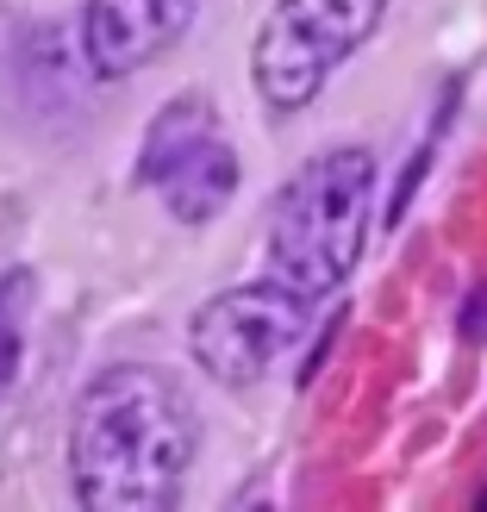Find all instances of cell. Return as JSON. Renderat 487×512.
Returning a JSON list of instances; mask_svg holds the SVG:
<instances>
[{
	"mask_svg": "<svg viewBox=\"0 0 487 512\" xmlns=\"http://www.w3.org/2000/svg\"><path fill=\"white\" fill-rule=\"evenodd\" d=\"M200 0H88L82 7V57L94 75H132L194 25Z\"/></svg>",
	"mask_w": 487,
	"mask_h": 512,
	"instance_id": "8992f818",
	"label": "cell"
},
{
	"mask_svg": "<svg viewBox=\"0 0 487 512\" xmlns=\"http://www.w3.org/2000/svg\"><path fill=\"white\" fill-rule=\"evenodd\" d=\"M32 300H38V275L25 269V263L0 275V400L13 394L19 363H25V331H32Z\"/></svg>",
	"mask_w": 487,
	"mask_h": 512,
	"instance_id": "52a82bcc",
	"label": "cell"
},
{
	"mask_svg": "<svg viewBox=\"0 0 487 512\" xmlns=\"http://www.w3.org/2000/svg\"><path fill=\"white\" fill-rule=\"evenodd\" d=\"M375 207V157L363 144L319 150L288 188L275 194L269 213V269L300 294H338L344 275L356 269L369 238Z\"/></svg>",
	"mask_w": 487,
	"mask_h": 512,
	"instance_id": "7a4b0ae2",
	"label": "cell"
},
{
	"mask_svg": "<svg viewBox=\"0 0 487 512\" xmlns=\"http://www.w3.org/2000/svg\"><path fill=\"white\" fill-rule=\"evenodd\" d=\"M194 413L169 375L144 363L100 369L69 419V481L94 512H163L194 463Z\"/></svg>",
	"mask_w": 487,
	"mask_h": 512,
	"instance_id": "6da1fadb",
	"label": "cell"
},
{
	"mask_svg": "<svg viewBox=\"0 0 487 512\" xmlns=\"http://www.w3.org/2000/svg\"><path fill=\"white\" fill-rule=\"evenodd\" d=\"M306 325H313V294L269 275L250 288H225L200 306L188 325V350L219 388H256L300 350Z\"/></svg>",
	"mask_w": 487,
	"mask_h": 512,
	"instance_id": "277c9868",
	"label": "cell"
},
{
	"mask_svg": "<svg viewBox=\"0 0 487 512\" xmlns=\"http://www.w3.org/2000/svg\"><path fill=\"white\" fill-rule=\"evenodd\" d=\"M381 13H388V0H275L250 57L256 94L275 113H300L331 82V69L375 38Z\"/></svg>",
	"mask_w": 487,
	"mask_h": 512,
	"instance_id": "3957f363",
	"label": "cell"
},
{
	"mask_svg": "<svg viewBox=\"0 0 487 512\" xmlns=\"http://www.w3.org/2000/svg\"><path fill=\"white\" fill-rule=\"evenodd\" d=\"M138 182L163 194V207L182 225H207L238 188V157L219 132L213 94H175L150 119L138 150Z\"/></svg>",
	"mask_w": 487,
	"mask_h": 512,
	"instance_id": "5b68a950",
	"label": "cell"
}]
</instances>
